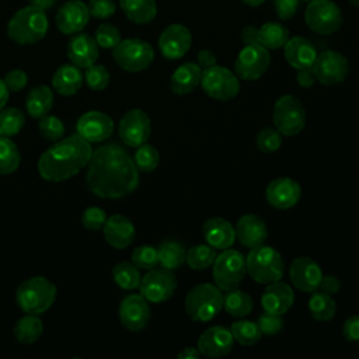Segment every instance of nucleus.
<instances>
[{
    "label": "nucleus",
    "instance_id": "nucleus-15",
    "mask_svg": "<svg viewBox=\"0 0 359 359\" xmlns=\"http://www.w3.org/2000/svg\"><path fill=\"white\" fill-rule=\"evenodd\" d=\"M151 132L149 115L139 109L128 111L119 122V136L126 146L139 147L146 143Z\"/></svg>",
    "mask_w": 359,
    "mask_h": 359
},
{
    "label": "nucleus",
    "instance_id": "nucleus-10",
    "mask_svg": "<svg viewBox=\"0 0 359 359\" xmlns=\"http://www.w3.org/2000/svg\"><path fill=\"white\" fill-rule=\"evenodd\" d=\"M272 121L275 128L283 136H294L300 133L306 123V111L300 100L286 94L278 98L273 105Z\"/></svg>",
    "mask_w": 359,
    "mask_h": 359
},
{
    "label": "nucleus",
    "instance_id": "nucleus-6",
    "mask_svg": "<svg viewBox=\"0 0 359 359\" xmlns=\"http://www.w3.org/2000/svg\"><path fill=\"white\" fill-rule=\"evenodd\" d=\"M184 307L192 321H210L223 307L222 290L212 283H199L187 293Z\"/></svg>",
    "mask_w": 359,
    "mask_h": 359
},
{
    "label": "nucleus",
    "instance_id": "nucleus-40",
    "mask_svg": "<svg viewBox=\"0 0 359 359\" xmlns=\"http://www.w3.org/2000/svg\"><path fill=\"white\" fill-rule=\"evenodd\" d=\"M230 331L233 334V338L240 345H244V346H251V345L257 344L262 337V332H261L258 324L248 321V320L234 321L230 327Z\"/></svg>",
    "mask_w": 359,
    "mask_h": 359
},
{
    "label": "nucleus",
    "instance_id": "nucleus-51",
    "mask_svg": "<svg viewBox=\"0 0 359 359\" xmlns=\"http://www.w3.org/2000/svg\"><path fill=\"white\" fill-rule=\"evenodd\" d=\"M87 7L90 15L98 20L109 18L116 11V4L114 0H90Z\"/></svg>",
    "mask_w": 359,
    "mask_h": 359
},
{
    "label": "nucleus",
    "instance_id": "nucleus-39",
    "mask_svg": "<svg viewBox=\"0 0 359 359\" xmlns=\"http://www.w3.org/2000/svg\"><path fill=\"white\" fill-rule=\"evenodd\" d=\"M112 278H114V282L125 290H133L139 287V283L142 279L139 268L135 266L132 262L116 264L112 269Z\"/></svg>",
    "mask_w": 359,
    "mask_h": 359
},
{
    "label": "nucleus",
    "instance_id": "nucleus-14",
    "mask_svg": "<svg viewBox=\"0 0 359 359\" xmlns=\"http://www.w3.org/2000/svg\"><path fill=\"white\" fill-rule=\"evenodd\" d=\"M311 67L316 79L325 86L342 83L349 73L348 59L337 50H324L317 53Z\"/></svg>",
    "mask_w": 359,
    "mask_h": 359
},
{
    "label": "nucleus",
    "instance_id": "nucleus-53",
    "mask_svg": "<svg viewBox=\"0 0 359 359\" xmlns=\"http://www.w3.org/2000/svg\"><path fill=\"white\" fill-rule=\"evenodd\" d=\"M275 11L280 20H290L299 8V0H272Z\"/></svg>",
    "mask_w": 359,
    "mask_h": 359
},
{
    "label": "nucleus",
    "instance_id": "nucleus-4",
    "mask_svg": "<svg viewBox=\"0 0 359 359\" xmlns=\"http://www.w3.org/2000/svg\"><path fill=\"white\" fill-rule=\"evenodd\" d=\"M56 299V286L43 276H34L24 280L15 292L18 307L27 314L45 313Z\"/></svg>",
    "mask_w": 359,
    "mask_h": 359
},
{
    "label": "nucleus",
    "instance_id": "nucleus-50",
    "mask_svg": "<svg viewBox=\"0 0 359 359\" xmlns=\"http://www.w3.org/2000/svg\"><path fill=\"white\" fill-rule=\"evenodd\" d=\"M259 330L262 334L265 335H275L278 334L282 327H283V318L282 316L279 314H272V313H262L259 317H258V321H257Z\"/></svg>",
    "mask_w": 359,
    "mask_h": 359
},
{
    "label": "nucleus",
    "instance_id": "nucleus-55",
    "mask_svg": "<svg viewBox=\"0 0 359 359\" xmlns=\"http://www.w3.org/2000/svg\"><path fill=\"white\" fill-rule=\"evenodd\" d=\"M296 81L299 86L307 88V87H311L317 79H316V74L313 72V67H304V69H299L297 70V74H296Z\"/></svg>",
    "mask_w": 359,
    "mask_h": 359
},
{
    "label": "nucleus",
    "instance_id": "nucleus-57",
    "mask_svg": "<svg viewBox=\"0 0 359 359\" xmlns=\"http://www.w3.org/2000/svg\"><path fill=\"white\" fill-rule=\"evenodd\" d=\"M196 60H198V65L201 66V69H208V67H212L216 65V56L209 49H201L196 56Z\"/></svg>",
    "mask_w": 359,
    "mask_h": 359
},
{
    "label": "nucleus",
    "instance_id": "nucleus-26",
    "mask_svg": "<svg viewBox=\"0 0 359 359\" xmlns=\"http://www.w3.org/2000/svg\"><path fill=\"white\" fill-rule=\"evenodd\" d=\"M283 55L286 62L296 70L311 67L316 57L317 49L316 46L304 36H293L289 38L283 45Z\"/></svg>",
    "mask_w": 359,
    "mask_h": 359
},
{
    "label": "nucleus",
    "instance_id": "nucleus-23",
    "mask_svg": "<svg viewBox=\"0 0 359 359\" xmlns=\"http://www.w3.org/2000/svg\"><path fill=\"white\" fill-rule=\"evenodd\" d=\"M294 302V292L293 289L280 280L268 283L262 296H261V306L264 311L272 314H285Z\"/></svg>",
    "mask_w": 359,
    "mask_h": 359
},
{
    "label": "nucleus",
    "instance_id": "nucleus-52",
    "mask_svg": "<svg viewBox=\"0 0 359 359\" xmlns=\"http://www.w3.org/2000/svg\"><path fill=\"white\" fill-rule=\"evenodd\" d=\"M4 84L6 87L8 88V91H13V93H18L21 91L25 86H27V81H28V77H27V73L21 69H14V70H10L6 77H4Z\"/></svg>",
    "mask_w": 359,
    "mask_h": 359
},
{
    "label": "nucleus",
    "instance_id": "nucleus-48",
    "mask_svg": "<svg viewBox=\"0 0 359 359\" xmlns=\"http://www.w3.org/2000/svg\"><path fill=\"white\" fill-rule=\"evenodd\" d=\"M132 264L139 269H151L158 264L157 250L151 245H139L132 252Z\"/></svg>",
    "mask_w": 359,
    "mask_h": 359
},
{
    "label": "nucleus",
    "instance_id": "nucleus-24",
    "mask_svg": "<svg viewBox=\"0 0 359 359\" xmlns=\"http://www.w3.org/2000/svg\"><path fill=\"white\" fill-rule=\"evenodd\" d=\"M102 231L107 243L116 250H123L129 247L136 233L133 223L122 215H112L111 217H108L102 227Z\"/></svg>",
    "mask_w": 359,
    "mask_h": 359
},
{
    "label": "nucleus",
    "instance_id": "nucleus-59",
    "mask_svg": "<svg viewBox=\"0 0 359 359\" xmlns=\"http://www.w3.org/2000/svg\"><path fill=\"white\" fill-rule=\"evenodd\" d=\"M199 356H201V352L198 351V348H194V346H187L177 355L178 359H198Z\"/></svg>",
    "mask_w": 359,
    "mask_h": 359
},
{
    "label": "nucleus",
    "instance_id": "nucleus-28",
    "mask_svg": "<svg viewBox=\"0 0 359 359\" xmlns=\"http://www.w3.org/2000/svg\"><path fill=\"white\" fill-rule=\"evenodd\" d=\"M203 237L206 244L215 250L230 248L236 240V229L222 217H210L203 223Z\"/></svg>",
    "mask_w": 359,
    "mask_h": 359
},
{
    "label": "nucleus",
    "instance_id": "nucleus-7",
    "mask_svg": "<svg viewBox=\"0 0 359 359\" xmlns=\"http://www.w3.org/2000/svg\"><path fill=\"white\" fill-rule=\"evenodd\" d=\"M212 265L215 285L223 292L238 287L247 272L245 258L241 252L231 248H226L223 252L216 255Z\"/></svg>",
    "mask_w": 359,
    "mask_h": 359
},
{
    "label": "nucleus",
    "instance_id": "nucleus-34",
    "mask_svg": "<svg viewBox=\"0 0 359 359\" xmlns=\"http://www.w3.org/2000/svg\"><path fill=\"white\" fill-rule=\"evenodd\" d=\"M223 307L227 314L233 317H245L252 311L254 303L248 293L238 287L227 290L223 296Z\"/></svg>",
    "mask_w": 359,
    "mask_h": 359
},
{
    "label": "nucleus",
    "instance_id": "nucleus-36",
    "mask_svg": "<svg viewBox=\"0 0 359 359\" xmlns=\"http://www.w3.org/2000/svg\"><path fill=\"white\" fill-rule=\"evenodd\" d=\"M309 311L313 318L318 321H330L337 311L335 300L325 292H311L309 299Z\"/></svg>",
    "mask_w": 359,
    "mask_h": 359
},
{
    "label": "nucleus",
    "instance_id": "nucleus-30",
    "mask_svg": "<svg viewBox=\"0 0 359 359\" xmlns=\"http://www.w3.org/2000/svg\"><path fill=\"white\" fill-rule=\"evenodd\" d=\"M83 80V73L79 66L73 63L62 65L52 77V87L60 95H73L81 88Z\"/></svg>",
    "mask_w": 359,
    "mask_h": 359
},
{
    "label": "nucleus",
    "instance_id": "nucleus-8",
    "mask_svg": "<svg viewBox=\"0 0 359 359\" xmlns=\"http://www.w3.org/2000/svg\"><path fill=\"white\" fill-rule=\"evenodd\" d=\"M112 57L121 69L136 73L151 65L154 50L150 43L139 38H128L123 41L121 39V42L112 49Z\"/></svg>",
    "mask_w": 359,
    "mask_h": 359
},
{
    "label": "nucleus",
    "instance_id": "nucleus-16",
    "mask_svg": "<svg viewBox=\"0 0 359 359\" xmlns=\"http://www.w3.org/2000/svg\"><path fill=\"white\" fill-rule=\"evenodd\" d=\"M192 35L182 24H171L165 27L158 36V49L168 60L182 57L191 48Z\"/></svg>",
    "mask_w": 359,
    "mask_h": 359
},
{
    "label": "nucleus",
    "instance_id": "nucleus-38",
    "mask_svg": "<svg viewBox=\"0 0 359 359\" xmlns=\"http://www.w3.org/2000/svg\"><path fill=\"white\" fill-rule=\"evenodd\" d=\"M216 255V250L209 244H198L187 250L185 262L194 271H203L213 264Z\"/></svg>",
    "mask_w": 359,
    "mask_h": 359
},
{
    "label": "nucleus",
    "instance_id": "nucleus-64",
    "mask_svg": "<svg viewBox=\"0 0 359 359\" xmlns=\"http://www.w3.org/2000/svg\"><path fill=\"white\" fill-rule=\"evenodd\" d=\"M302 1H313V0H302Z\"/></svg>",
    "mask_w": 359,
    "mask_h": 359
},
{
    "label": "nucleus",
    "instance_id": "nucleus-25",
    "mask_svg": "<svg viewBox=\"0 0 359 359\" xmlns=\"http://www.w3.org/2000/svg\"><path fill=\"white\" fill-rule=\"evenodd\" d=\"M236 237L244 247L254 248L264 244L268 237V229L259 216L248 213L238 219L236 224Z\"/></svg>",
    "mask_w": 359,
    "mask_h": 359
},
{
    "label": "nucleus",
    "instance_id": "nucleus-41",
    "mask_svg": "<svg viewBox=\"0 0 359 359\" xmlns=\"http://www.w3.org/2000/svg\"><path fill=\"white\" fill-rule=\"evenodd\" d=\"M20 160L21 157L15 143L7 136H0V174L14 172L20 165Z\"/></svg>",
    "mask_w": 359,
    "mask_h": 359
},
{
    "label": "nucleus",
    "instance_id": "nucleus-44",
    "mask_svg": "<svg viewBox=\"0 0 359 359\" xmlns=\"http://www.w3.org/2000/svg\"><path fill=\"white\" fill-rule=\"evenodd\" d=\"M86 84L94 91H102L109 83V73L102 65H91L84 72Z\"/></svg>",
    "mask_w": 359,
    "mask_h": 359
},
{
    "label": "nucleus",
    "instance_id": "nucleus-27",
    "mask_svg": "<svg viewBox=\"0 0 359 359\" xmlns=\"http://www.w3.org/2000/svg\"><path fill=\"white\" fill-rule=\"evenodd\" d=\"M98 45L87 34H76L67 43V56L79 67H88L98 59Z\"/></svg>",
    "mask_w": 359,
    "mask_h": 359
},
{
    "label": "nucleus",
    "instance_id": "nucleus-12",
    "mask_svg": "<svg viewBox=\"0 0 359 359\" xmlns=\"http://www.w3.org/2000/svg\"><path fill=\"white\" fill-rule=\"evenodd\" d=\"M140 294L150 303H163L177 290V278L171 269L151 268L140 279Z\"/></svg>",
    "mask_w": 359,
    "mask_h": 359
},
{
    "label": "nucleus",
    "instance_id": "nucleus-2",
    "mask_svg": "<svg viewBox=\"0 0 359 359\" xmlns=\"http://www.w3.org/2000/svg\"><path fill=\"white\" fill-rule=\"evenodd\" d=\"M91 153L87 140L77 133L70 135L41 154L38 160L39 175L50 182L66 181L87 165Z\"/></svg>",
    "mask_w": 359,
    "mask_h": 359
},
{
    "label": "nucleus",
    "instance_id": "nucleus-11",
    "mask_svg": "<svg viewBox=\"0 0 359 359\" xmlns=\"http://www.w3.org/2000/svg\"><path fill=\"white\" fill-rule=\"evenodd\" d=\"M201 86L210 98L219 101H229L234 98L240 91V81L237 74L219 65L202 70Z\"/></svg>",
    "mask_w": 359,
    "mask_h": 359
},
{
    "label": "nucleus",
    "instance_id": "nucleus-1",
    "mask_svg": "<svg viewBox=\"0 0 359 359\" xmlns=\"http://www.w3.org/2000/svg\"><path fill=\"white\" fill-rule=\"evenodd\" d=\"M86 182L88 189L100 198H122L137 188L139 170L122 146L109 143L91 153Z\"/></svg>",
    "mask_w": 359,
    "mask_h": 359
},
{
    "label": "nucleus",
    "instance_id": "nucleus-29",
    "mask_svg": "<svg viewBox=\"0 0 359 359\" xmlns=\"http://www.w3.org/2000/svg\"><path fill=\"white\" fill-rule=\"evenodd\" d=\"M202 77V69L198 63L187 62L178 66L170 79V87L174 94L185 95L192 93L199 84Z\"/></svg>",
    "mask_w": 359,
    "mask_h": 359
},
{
    "label": "nucleus",
    "instance_id": "nucleus-21",
    "mask_svg": "<svg viewBox=\"0 0 359 359\" xmlns=\"http://www.w3.org/2000/svg\"><path fill=\"white\" fill-rule=\"evenodd\" d=\"M119 320L129 331L143 330L150 320L149 302L142 294L126 296L119 306Z\"/></svg>",
    "mask_w": 359,
    "mask_h": 359
},
{
    "label": "nucleus",
    "instance_id": "nucleus-42",
    "mask_svg": "<svg viewBox=\"0 0 359 359\" xmlns=\"http://www.w3.org/2000/svg\"><path fill=\"white\" fill-rule=\"evenodd\" d=\"M24 115L18 108L0 109V136L11 137L24 126Z\"/></svg>",
    "mask_w": 359,
    "mask_h": 359
},
{
    "label": "nucleus",
    "instance_id": "nucleus-13",
    "mask_svg": "<svg viewBox=\"0 0 359 359\" xmlns=\"http://www.w3.org/2000/svg\"><path fill=\"white\" fill-rule=\"evenodd\" d=\"M271 55L259 42L245 45L237 55L234 62V72L241 80H257L268 69Z\"/></svg>",
    "mask_w": 359,
    "mask_h": 359
},
{
    "label": "nucleus",
    "instance_id": "nucleus-5",
    "mask_svg": "<svg viewBox=\"0 0 359 359\" xmlns=\"http://www.w3.org/2000/svg\"><path fill=\"white\" fill-rule=\"evenodd\" d=\"M245 269L257 283L268 285L280 280L285 272L282 255L269 245H258L250 248L245 258Z\"/></svg>",
    "mask_w": 359,
    "mask_h": 359
},
{
    "label": "nucleus",
    "instance_id": "nucleus-58",
    "mask_svg": "<svg viewBox=\"0 0 359 359\" xmlns=\"http://www.w3.org/2000/svg\"><path fill=\"white\" fill-rule=\"evenodd\" d=\"M240 38H241V41H243L245 45L258 42V28H255V27H252V25L244 27V28L241 29V32H240Z\"/></svg>",
    "mask_w": 359,
    "mask_h": 359
},
{
    "label": "nucleus",
    "instance_id": "nucleus-35",
    "mask_svg": "<svg viewBox=\"0 0 359 359\" xmlns=\"http://www.w3.org/2000/svg\"><path fill=\"white\" fill-rule=\"evenodd\" d=\"M289 39V29L280 22H266L258 28V42L266 49H279Z\"/></svg>",
    "mask_w": 359,
    "mask_h": 359
},
{
    "label": "nucleus",
    "instance_id": "nucleus-45",
    "mask_svg": "<svg viewBox=\"0 0 359 359\" xmlns=\"http://www.w3.org/2000/svg\"><path fill=\"white\" fill-rule=\"evenodd\" d=\"M38 129H39V133L42 135V137H45L46 140H52V142L62 139V136L65 135V125L55 115L46 114L45 116H42L38 123Z\"/></svg>",
    "mask_w": 359,
    "mask_h": 359
},
{
    "label": "nucleus",
    "instance_id": "nucleus-32",
    "mask_svg": "<svg viewBox=\"0 0 359 359\" xmlns=\"http://www.w3.org/2000/svg\"><path fill=\"white\" fill-rule=\"evenodd\" d=\"M52 105H53V93L46 86L34 87L28 93L25 100L27 112L29 114V116L36 119H41L42 116H45L50 111Z\"/></svg>",
    "mask_w": 359,
    "mask_h": 359
},
{
    "label": "nucleus",
    "instance_id": "nucleus-31",
    "mask_svg": "<svg viewBox=\"0 0 359 359\" xmlns=\"http://www.w3.org/2000/svg\"><path fill=\"white\" fill-rule=\"evenodd\" d=\"M119 6L128 20L135 24H149L157 14L154 0H119Z\"/></svg>",
    "mask_w": 359,
    "mask_h": 359
},
{
    "label": "nucleus",
    "instance_id": "nucleus-46",
    "mask_svg": "<svg viewBox=\"0 0 359 359\" xmlns=\"http://www.w3.org/2000/svg\"><path fill=\"white\" fill-rule=\"evenodd\" d=\"M282 146V133L273 128H264L257 135V147L262 153H273Z\"/></svg>",
    "mask_w": 359,
    "mask_h": 359
},
{
    "label": "nucleus",
    "instance_id": "nucleus-47",
    "mask_svg": "<svg viewBox=\"0 0 359 359\" xmlns=\"http://www.w3.org/2000/svg\"><path fill=\"white\" fill-rule=\"evenodd\" d=\"M95 42L104 49H114L121 42V32L112 24H101L95 29Z\"/></svg>",
    "mask_w": 359,
    "mask_h": 359
},
{
    "label": "nucleus",
    "instance_id": "nucleus-37",
    "mask_svg": "<svg viewBox=\"0 0 359 359\" xmlns=\"http://www.w3.org/2000/svg\"><path fill=\"white\" fill-rule=\"evenodd\" d=\"M42 331L43 325L36 314H27L21 317L14 325V335L21 344H32L38 341Z\"/></svg>",
    "mask_w": 359,
    "mask_h": 359
},
{
    "label": "nucleus",
    "instance_id": "nucleus-43",
    "mask_svg": "<svg viewBox=\"0 0 359 359\" xmlns=\"http://www.w3.org/2000/svg\"><path fill=\"white\" fill-rule=\"evenodd\" d=\"M133 161H135L137 170H140L143 172H150L157 168L158 161H160V154L154 146L143 143L137 147Z\"/></svg>",
    "mask_w": 359,
    "mask_h": 359
},
{
    "label": "nucleus",
    "instance_id": "nucleus-61",
    "mask_svg": "<svg viewBox=\"0 0 359 359\" xmlns=\"http://www.w3.org/2000/svg\"><path fill=\"white\" fill-rule=\"evenodd\" d=\"M55 0H29V4L34 6V7H38L41 10H46V8H50L53 6Z\"/></svg>",
    "mask_w": 359,
    "mask_h": 359
},
{
    "label": "nucleus",
    "instance_id": "nucleus-9",
    "mask_svg": "<svg viewBox=\"0 0 359 359\" xmlns=\"http://www.w3.org/2000/svg\"><path fill=\"white\" fill-rule=\"evenodd\" d=\"M307 27L320 35H331L337 32L344 21L341 8L331 0H313L304 11Z\"/></svg>",
    "mask_w": 359,
    "mask_h": 359
},
{
    "label": "nucleus",
    "instance_id": "nucleus-49",
    "mask_svg": "<svg viewBox=\"0 0 359 359\" xmlns=\"http://www.w3.org/2000/svg\"><path fill=\"white\" fill-rule=\"evenodd\" d=\"M105 222H107V215L98 206H90V208L84 209V212L81 215V223L88 230H94V231L101 230L104 227Z\"/></svg>",
    "mask_w": 359,
    "mask_h": 359
},
{
    "label": "nucleus",
    "instance_id": "nucleus-62",
    "mask_svg": "<svg viewBox=\"0 0 359 359\" xmlns=\"http://www.w3.org/2000/svg\"><path fill=\"white\" fill-rule=\"evenodd\" d=\"M243 3H245L247 6H250V7H258V6H261L265 0H241Z\"/></svg>",
    "mask_w": 359,
    "mask_h": 359
},
{
    "label": "nucleus",
    "instance_id": "nucleus-3",
    "mask_svg": "<svg viewBox=\"0 0 359 359\" xmlns=\"http://www.w3.org/2000/svg\"><path fill=\"white\" fill-rule=\"evenodd\" d=\"M48 27L49 22L45 11L29 4L10 18L7 35L18 45H32L45 38Z\"/></svg>",
    "mask_w": 359,
    "mask_h": 359
},
{
    "label": "nucleus",
    "instance_id": "nucleus-18",
    "mask_svg": "<svg viewBox=\"0 0 359 359\" xmlns=\"http://www.w3.org/2000/svg\"><path fill=\"white\" fill-rule=\"evenodd\" d=\"M77 135L88 143L102 142L112 135L114 122L111 116L101 111H88L83 114L76 125Z\"/></svg>",
    "mask_w": 359,
    "mask_h": 359
},
{
    "label": "nucleus",
    "instance_id": "nucleus-56",
    "mask_svg": "<svg viewBox=\"0 0 359 359\" xmlns=\"http://www.w3.org/2000/svg\"><path fill=\"white\" fill-rule=\"evenodd\" d=\"M339 287H341L339 279L334 275H327V276H323L318 289H321L323 292H325L328 294H335V293H338Z\"/></svg>",
    "mask_w": 359,
    "mask_h": 359
},
{
    "label": "nucleus",
    "instance_id": "nucleus-17",
    "mask_svg": "<svg viewBox=\"0 0 359 359\" xmlns=\"http://www.w3.org/2000/svg\"><path fill=\"white\" fill-rule=\"evenodd\" d=\"M289 276L292 285L300 292H314L318 290L323 272L320 265L309 257H299L293 259L289 268Z\"/></svg>",
    "mask_w": 359,
    "mask_h": 359
},
{
    "label": "nucleus",
    "instance_id": "nucleus-19",
    "mask_svg": "<svg viewBox=\"0 0 359 359\" xmlns=\"http://www.w3.org/2000/svg\"><path fill=\"white\" fill-rule=\"evenodd\" d=\"M90 11L81 0H69L63 3L56 13V25L62 34H79L88 24Z\"/></svg>",
    "mask_w": 359,
    "mask_h": 359
},
{
    "label": "nucleus",
    "instance_id": "nucleus-54",
    "mask_svg": "<svg viewBox=\"0 0 359 359\" xmlns=\"http://www.w3.org/2000/svg\"><path fill=\"white\" fill-rule=\"evenodd\" d=\"M342 332L348 341H359V316H351L346 318Z\"/></svg>",
    "mask_w": 359,
    "mask_h": 359
},
{
    "label": "nucleus",
    "instance_id": "nucleus-63",
    "mask_svg": "<svg viewBox=\"0 0 359 359\" xmlns=\"http://www.w3.org/2000/svg\"><path fill=\"white\" fill-rule=\"evenodd\" d=\"M349 3L353 4V6H356V7H359V0H349Z\"/></svg>",
    "mask_w": 359,
    "mask_h": 359
},
{
    "label": "nucleus",
    "instance_id": "nucleus-33",
    "mask_svg": "<svg viewBox=\"0 0 359 359\" xmlns=\"http://www.w3.org/2000/svg\"><path fill=\"white\" fill-rule=\"evenodd\" d=\"M185 247L177 240H165L157 248L158 264L167 269H178L185 262Z\"/></svg>",
    "mask_w": 359,
    "mask_h": 359
},
{
    "label": "nucleus",
    "instance_id": "nucleus-20",
    "mask_svg": "<svg viewBox=\"0 0 359 359\" xmlns=\"http://www.w3.org/2000/svg\"><path fill=\"white\" fill-rule=\"evenodd\" d=\"M233 334L222 325H215L205 330L198 339V351L206 358H222L233 349Z\"/></svg>",
    "mask_w": 359,
    "mask_h": 359
},
{
    "label": "nucleus",
    "instance_id": "nucleus-22",
    "mask_svg": "<svg viewBox=\"0 0 359 359\" xmlns=\"http://www.w3.org/2000/svg\"><path fill=\"white\" fill-rule=\"evenodd\" d=\"M265 195L271 206L276 209H289L299 202L302 188L293 178L279 177L268 184Z\"/></svg>",
    "mask_w": 359,
    "mask_h": 359
},
{
    "label": "nucleus",
    "instance_id": "nucleus-60",
    "mask_svg": "<svg viewBox=\"0 0 359 359\" xmlns=\"http://www.w3.org/2000/svg\"><path fill=\"white\" fill-rule=\"evenodd\" d=\"M8 94H10L8 88L6 87L4 81H3V80H0V109H3V108H4V105L7 104Z\"/></svg>",
    "mask_w": 359,
    "mask_h": 359
}]
</instances>
